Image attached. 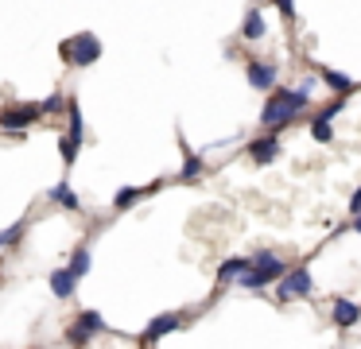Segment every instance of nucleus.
<instances>
[{
	"mask_svg": "<svg viewBox=\"0 0 361 349\" xmlns=\"http://www.w3.org/2000/svg\"><path fill=\"white\" fill-rule=\"evenodd\" d=\"M27 221H12L8 229H0V248H8V245H20V237H24Z\"/></svg>",
	"mask_w": 361,
	"mask_h": 349,
	"instance_id": "obj_21",
	"label": "nucleus"
},
{
	"mask_svg": "<svg viewBox=\"0 0 361 349\" xmlns=\"http://www.w3.org/2000/svg\"><path fill=\"white\" fill-rule=\"evenodd\" d=\"M311 140H319V144H330V140H334V124L322 121V116H314V121H311Z\"/></svg>",
	"mask_w": 361,
	"mask_h": 349,
	"instance_id": "obj_20",
	"label": "nucleus"
},
{
	"mask_svg": "<svg viewBox=\"0 0 361 349\" xmlns=\"http://www.w3.org/2000/svg\"><path fill=\"white\" fill-rule=\"evenodd\" d=\"M179 326H183V314H179V310H167V314H156V318L148 322V330L140 333V341H144V345H156V341H164L167 333H175Z\"/></svg>",
	"mask_w": 361,
	"mask_h": 349,
	"instance_id": "obj_6",
	"label": "nucleus"
},
{
	"mask_svg": "<svg viewBox=\"0 0 361 349\" xmlns=\"http://www.w3.org/2000/svg\"><path fill=\"white\" fill-rule=\"evenodd\" d=\"M245 78H249L252 90H272L276 85V62H249V66H245Z\"/></svg>",
	"mask_w": 361,
	"mask_h": 349,
	"instance_id": "obj_9",
	"label": "nucleus"
},
{
	"mask_svg": "<svg viewBox=\"0 0 361 349\" xmlns=\"http://www.w3.org/2000/svg\"><path fill=\"white\" fill-rule=\"evenodd\" d=\"M241 35L249 39V43H257V39H264V16H260V8H249V12H245Z\"/></svg>",
	"mask_w": 361,
	"mask_h": 349,
	"instance_id": "obj_13",
	"label": "nucleus"
},
{
	"mask_svg": "<svg viewBox=\"0 0 361 349\" xmlns=\"http://www.w3.org/2000/svg\"><path fill=\"white\" fill-rule=\"evenodd\" d=\"M148 190H152V186H148ZM148 190H140V186H121V190H117V198H113V206H117V209H128L133 202H140Z\"/></svg>",
	"mask_w": 361,
	"mask_h": 349,
	"instance_id": "obj_17",
	"label": "nucleus"
},
{
	"mask_svg": "<svg viewBox=\"0 0 361 349\" xmlns=\"http://www.w3.org/2000/svg\"><path fill=\"white\" fill-rule=\"evenodd\" d=\"M350 214H353V217L361 214V186H357V190H353V198H350Z\"/></svg>",
	"mask_w": 361,
	"mask_h": 349,
	"instance_id": "obj_25",
	"label": "nucleus"
},
{
	"mask_svg": "<svg viewBox=\"0 0 361 349\" xmlns=\"http://www.w3.org/2000/svg\"><path fill=\"white\" fill-rule=\"evenodd\" d=\"M280 152H283V147H280L276 128L268 132V136H260V140H252V144H249V155L260 163V167H264V163H276V159H280Z\"/></svg>",
	"mask_w": 361,
	"mask_h": 349,
	"instance_id": "obj_8",
	"label": "nucleus"
},
{
	"mask_svg": "<svg viewBox=\"0 0 361 349\" xmlns=\"http://www.w3.org/2000/svg\"><path fill=\"white\" fill-rule=\"evenodd\" d=\"M307 101H311V90H303V85L299 90H276L260 109V128H288L299 116V109H307Z\"/></svg>",
	"mask_w": 361,
	"mask_h": 349,
	"instance_id": "obj_1",
	"label": "nucleus"
},
{
	"mask_svg": "<svg viewBox=\"0 0 361 349\" xmlns=\"http://www.w3.org/2000/svg\"><path fill=\"white\" fill-rule=\"evenodd\" d=\"M51 202H59L63 209H78V206H82V198L71 190V186H66V178H63L59 186H51Z\"/></svg>",
	"mask_w": 361,
	"mask_h": 349,
	"instance_id": "obj_15",
	"label": "nucleus"
},
{
	"mask_svg": "<svg viewBox=\"0 0 361 349\" xmlns=\"http://www.w3.org/2000/svg\"><path fill=\"white\" fill-rule=\"evenodd\" d=\"M353 233H361V214H357V217H353Z\"/></svg>",
	"mask_w": 361,
	"mask_h": 349,
	"instance_id": "obj_26",
	"label": "nucleus"
},
{
	"mask_svg": "<svg viewBox=\"0 0 361 349\" xmlns=\"http://www.w3.org/2000/svg\"><path fill=\"white\" fill-rule=\"evenodd\" d=\"M78 322L86 326V330H94V333H102V330H105V318L97 314V310H82V314H78Z\"/></svg>",
	"mask_w": 361,
	"mask_h": 349,
	"instance_id": "obj_22",
	"label": "nucleus"
},
{
	"mask_svg": "<svg viewBox=\"0 0 361 349\" xmlns=\"http://www.w3.org/2000/svg\"><path fill=\"white\" fill-rule=\"evenodd\" d=\"M78 152H82V144L71 136V132H66V136H59V155H63V167H74Z\"/></svg>",
	"mask_w": 361,
	"mask_h": 349,
	"instance_id": "obj_16",
	"label": "nucleus"
},
{
	"mask_svg": "<svg viewBox=\"0 0 361 349\" xmlns=\"http://www.w3.org/2000/svg\"><path fill=\"white\" fill-rule=\"evenodd\" d=\"M249 264H252V260H241V256H229V260L218 268V279H221V283H233V279H241L245 271H249Z\"/></svg>",
	"mask_w": 361,
	"mask_h": 349,
	"instance_id": "obj_14",
	"label": "nucleus"
},
{
	"mask_svg": "<svg viewBox=\"0 0 361 349\" xmlns=\"http://www.w3.org/2000/svg\"><path fill=\"white\" fill-rule=\"evenodd\" d=\"M283 271H288V264H283L276 252L260 248V252L252 256L249 271H245V276L237 279V283H241L245 291H260V287H268V283H280V279H283Z\"/></svg>",
	"mask_w": 361,
	"mask_h": 349,
	"instance_id": "obj_2",
	"label": "nucleus"
},
{
	"mask_svg": "<svg viewBox=\"0 0 361 349\" xmlns=\"http://www.w3.org/2000/svg\"><path fill=\"white\" fill-rule=\"evenodd\" d=\"M90 264H94V256H90V248L86 245H82V248H74V256H71V271H74V276H86V271H90Z\"/></svg>",
	"mask_w": 361,
	"mask_h": 349,
	"instance_id": "obj_18",
	"label": "nucleus"
},
{
	"mask_svg": "<svg viewBox=\"0 0 361 349\" xmlns=\"http://www.w3.org/2000/svg\"><path fill=\"white\" fill-rule=\"evenodd\" d=\"M319 78H322V85H330L334 93H353V90H357V82H353V78H345L342 70H334V66H322Z\"/></svg>",
	"mask_w": 361,
	"mask_h": 349,
	"instance_id": "obj_11",
	"label": "nucleus"
},
{
	"mask_svg": "<svg viewBox=\"0 0 361 349\" xmlns=\"http://www.w3.org/2000/svg\"><path fill=\"white\" fill-rule=\"evenodd\" d=\"M63 59L71 62V66H94V62L102 59V39H97L94 31H78V35H71L63 43Z\"/></svg>",
	"mask_w": 361,
	"mask_h": 349,
	"instance_id": "obj_3",
	"label": "nucleus"
},
{
	"mask_svg": "<svg viewBox=\"0 0 361 349\" xmlns=\"http://www.w3.org/2000/svg\"><path fill=\"white\" fill-rule=\"evenodd\" d=\"M39 105H43V113H59V109H66V105H71V101H63V97H59V93H51L47 101H39Z\"/></svg>",
	"mask_w": 361,
	"mask_h": 349,
	"instance_id": "obj_23",
	"label": "nucleus"
},
{
	"mask_svg": "<svg viewBox=\"0 0 361 349\" xmlns=\"http://www.w3.org/2000/svg\"><path fill=\"white\" fill-rule=\"evenodd\" d=\"M311 291H314V279H311V268H307V264H295L291 271H283L280 287H276V295H280L283 302L288 299H307Z\"/></svg>",
	"mask_w": 361,
	"mask_h": 349,
	"instance_id": "obj_4",
	"label": "nucleus"
},
{
	"mask_svg": "<svg viewBox=\"0 0 361 349\" xmlns=\"http://www.w3.org/2000/svg\"><path fill=\"white\" fill-rule=\"evenodd\" d=\"M66 341H71V345H90V341H94V330H86V326L74 318L71 330H66Z\"/></svg>",
	"mask_w": 361,
	"mask_h": 349,
	"instance_id": "obj_19",
	"label": "nucleus"
},
{
	"mask_svg": "<svg viewBox=\"0 0 361 349\" xmlns=\"http://www.w3.org/2000/svg\"><path fill=\"white\" fill-rule=\"evenodd\" d=\"M357 318H361V307L353 299H342L338 295L334 302H330V322L338 326V330H350V326H357Z\"/></svg>",
	"mask_w": 361,
	"mask_h": 349,
	"instance_id": "obj_7",
	"label": "nucleus"
},
{
	"mask_svg": "<svg viewBox=\"0 0 361 349\" xmlns=\"http://www.w3.org/2000/svg\"><path fill=\"white\" fill-rule=\"evenodd\" d=\"M272 4L280 8V16H283V20H288V23L295 20V0H272Z\"/></svg>",
	"mask_w": 361,
	"mask_h": 349,
	"instance_id": "obj_24",
	"label": "nucleus"
},
{
	"mask_svg": "<svg viewBox=\"0 0 361 349\" xmlns=\"http://www.w3.org/2000/svg\"><path fill=\"white\" fill-rule=\"evenodd\" d=\"M179 147H183V171H179V178H187V183H190V178L202 175V155H195V147H190L183 136H179Z\"/></svg>",
	"mask_w": 361,
	"mask_h": 349,
	"instance_id": "obj_12",
	"label": "nucleus"
},
{
	"mask_svg": "<svg viewBox=\"0 0 361 349\" xmlns=\"http://www.w3.org/2000/svg\"><path fill=\"white\" fill-rule=\"evenodd\" d=\"M39 116H47L43 105H8V109H0V132H24Z\"/></svg>",
	"mask_w": 361,
	"mask_h": 349,
	"instance_id": "obj_5",
	"label": "nucleus"
},
{
	"mask_svg": "<svg viewBox=\"0 0 361 349\" xmlns=\"http://www.w3.org/2000/svg\"><path fill=\"white\" fill-rule=\"evenodd\" d=\"M74 287H78V276L71 271V264L51 271V291H55V299H74Z\"/></svg>",
	"mask_w": 361,
	"mask_h": 349,
	"instance_id": "obj_10",
	"label": "nucleus"
}]
</instances>
